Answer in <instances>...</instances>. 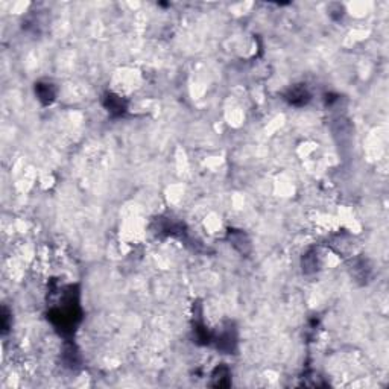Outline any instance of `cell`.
Wrapping results in <instances>:
<instances>
[{"mask_svg": "<svg viewBox=\"0 0 389 389\" xmlns=\"http://www.w3.org/2000/svg\"><path fill=\"white\" fill-rule=\"evenodd\" d=\"M309 97L310 94L304 87H294L286 94V99L294 105H304L309 101Z\"/></svg>", "mask_w": 389, "mask_h": 389, "instance_id": "cell-1", "label": "cell"}, {"mask_svg": "<svg viewBox=\"0 0 389 389\" xmlns=\"http://www.w3.org/2000/svg\"><path fill=\"white\" fill-rule=\"evenodd\" d=\"M35 91H37L38 99L44 104H51L55 99V90H54L52 84H41L40 82V84H37Z\"/></svg>", "mask_w": 389, "mask_h": 389, "instance_id": "cell-2", "label": "cell"}, {"mask_svg": "<svg viewBox=\"0 0 389 389\" xmlns=\"http://www.w3.org/2000/svg\"><path fill=\"white\" fill-rule=\"evenodd\" d=\"M105 107L108 108L110 113L117 114V116L125 111V104H124V101H122L119 96H114V94H108V96H107Z\"/></svg>", "mask_w": 389, "mask_h": 389, "instance_id": "cell-3", "label": "cell"}, {"mask_svg": "<svg viewBox=\"0 0 389 389\" xmlns=\"http://www.w3.org/2000/svg\"><path fill=\"white\" fill-rule=\"evenodd\" d=\"M224 379L230 380V371L222 367V368H217L214 373H213V380H216L214 386H228L227 382H224Z\"/></svg>", "mask_w": 389, "mask_h": 389, "instance_id": "cell-4", "label": "cell"}]
</instances>
